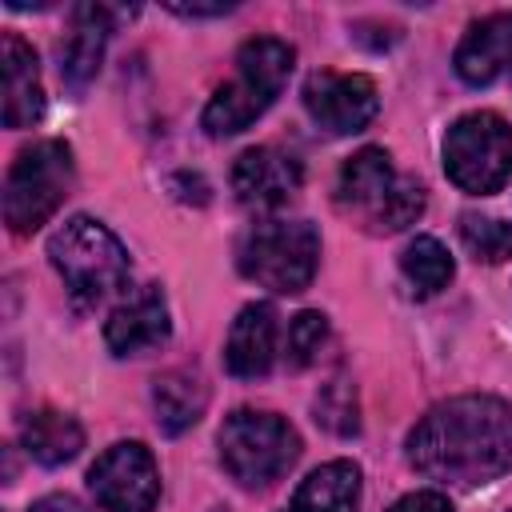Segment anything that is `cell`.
<instances>
[{
    "mask_svg": "<svg viewBox=\"0 0 512 512\" xmlns=\"http://www.w3.org/2000/svg\"><path fill=\"white\" fill-rule=\"evenodd\" d=\"M328 340V316L324 312H300L288 324V364L308 368Z\"/></svg>",
    "mask_w": 512,
    "mask_h": 512,
    "instance_id": "23",
    "label": "cell"
},
{
    "mask_svg": "<svg viewBox=\"0 0 512 512\" xmlns=\"http://www.w3.org/2000/svg\"><path fill=\"white\" fill-rule=\"evenodd\" d=\"M48 260L80 308H96L120 296L132 276L124 244L92 216L64 220L48 240Z\"/></svg>",
    "mask_w": 512,
    "mask_h": 512,
    "instance_id": "3",
    "label": "cell"
},
{
    "mask_svg": "<svg viewBox=\"0 0 512 512\" xmlns=\"http://www.w3.org/2000/svg\"><path fill=\"white\" fill-rule=\"evenodd\" d=\"M320 264V232L308 220H264L240 244V272L268 292L296 296Z\"/></svg>",
    "mask_w": 512,
    "mask_h": 512,
    "instance_id": "6",
    "label": "cell"
},
{
    "mask_svg": "<svg viewBox=\"0 0 512 512\" xmlns=\"http://www.w3.org/2000/svg\"><path fill=\"white\" fill-rule=\"evenodd\" d=\"M420 212H424V188H420L412 176H400V180L392 184V192L380 200V208H376L368 220H372L380 232H400V228L416 224Z\"/></svg>",
    "mask_w": 512,
    "mask_h": 512,
    "instance_id": "22",
    "label": "cell"
},
{
    "mask_svg": "<svg viewBox=\"0 0 512 512\" xmlns=\"http://www.w3.org/2000/svg\"><path fill=\"white\" fill-rule=\"evenodd\" d=\"M172 12H180V16H220V12H232V4H212V8H204V4H172Z\"/></svg>",
    "mask_w": 512,
    "mask_h": 512,
    "instance_id": "27",
    "label": "cell"
},
{
    "mask_svg": "<svg viewBox=\"0 0 512 512\" xmlns=\"http://www.w3.org/2000/svg\"><path fill=\"white\" fill-rule=\"evenodd\" d=\"M88 488L104 512H152L160 496V468L140 440H120L100 452Z\"/></svg>",
    "mask_w": 512,
    "mask_h": 512,
    "instance_id": "8",
    "label": "cell"
},
{
    "mask_svg": "<svg viewBox=\"0 0 512 512\" xmlns=\"http://www.w3.org/2000/svg\"><path fill=\"white\" fill-rule=\"evenodd\" d=\"M360 504V468L352 460H328L304 476L284 512H356Z\"/></svg>",
    "mask_w": 512,
    "mask_h": 512,
    "instance_id": "17",
    "label": "cell"
},
{
    "mask_svg": "<svg viewBox=\"0 0 512 512\" xmlns=\"http://www.w3.org/2000/svg\"><path fill=\"white\" fill-rule=\"evenodd\" d=\"M400 272H404V280L420 292V296H436L440 288H448V280H452V256H448V248L436 240V236H416L404 252H400Z\"/></svg>",
    "mask_w": 512,
    "mask_h": 512,
    "instance_id": "20",
    "label": "cell"
},
{
    "mask_svg": "<svg viewBox=\"0 0 512 512\" xmlns=\"http://www.w3.org/2000/svg\"><path fill=\"white\" fill-rule=\"evenodd\" d=\"M460 240L484 264H500L512 256V224L500 216H476V212L460 216Z\"/></svg>",
    "mask_w": 512,
    "mask_h": 512,
    "instance_id": "21",
    "label": "cell"
},
{
    "mask_svg": "<svg viewBox=\"0 0 512 512\" xmlns=\"http://www.w3.org/2000/svg\"><path fill=\"white\" fill-rule=\"evenodd\" d=\"M152 408H156V424L168 432V436H180L188 432L204 408H208V384L188 372V368H172L164 376H156L152 384Z\"/></svg>",
    "mask_w": 512,
    "mask_h": 512,
    "instance_id": "18",
    "label": "cell"
},
{
    "mask_svg": "<svg viewBox=\"0 0 512 512\" xmlns=\"http://www.w3.org/2000/svg\"><path fill=\"white\" fill-rule=\"evenodd\" d=\"M408 460L436 484L480 488L512 468V404L500 396H452L412 428Z\"/></svg>",
    "mask_w": 512,
    "mask_h": 512,
    "instance_id": "1",
    "label": "cell"
},
{
    "mask_svg": "<svg viewBox=\"0 0 512 512\" xmlns=\"http://www.w3.org/2000/svg\"><path fill=\"white\" fill-rule=\"evenodd\" d=\"M0 56H4V124L32 128L44 116V84H40L36 52L16 32H8Z\"/></svg>",
    "mask_w": 512,
    "mask_h": 512,
    "instance_id": "15",
    "label": "cell"
},
{
    "mask_svg": "<svg viewBox=\"0 0 512 512\" xmlns=\"http://www.w3.org/2000/svg\"><path fill=\"white\" fill-rule=\"evenodd\" d=\"M172 320H168V304L160 296V288H144L132 300H124L108 324H104V340L112 348V356H140L152 352L168 340Z\"/></svg>",
    "mask_w": 512,
    "mask_h": 512,
    "instance_id": "11",
    "label": "cell"
},
{
    "mask_svg": "<svg viewBox=\"0 0 512 512\" xmlns=\"http://www.w3.org/2000/svg\"><path fill=\"white\" fill-rule=\"evenodd\" d=\"M304 108L328 136H352L372 124L380 112L376 80L364 72H312L304 80Z\"/></svg>",
    "mask_w": 512,
    "mask_h": 512,
    "instance_id": "9",
    "label": "cell"
},
{
    "mask_svg": "<svg viewBox=\"0 0 512 512\" xmlns=\"http://www.w3.org/2000/svg\"><path fill=\"white\" fill-rule=\"evenodd\" d=\"M300 180H304V172H300L296 156H288L272 144L248 148L232 164V192L244 208H256V212H272V208L288 204L300 192Z\"/></svg>",
    "mask_w": 512,
    "mask_h": 512,
    "instance_id": "10",
    "label": "cell"
},
{
    "mask_svg": "<svg viewBox=\"0 0 512 512\" xmlns=\"http://www.w3.org/2000/svg\"><path fill=\"white\" fill-rule=\"evenodd\" d=\"M316 420H320L324 428L340 432V436L356 432V428H360V420H356V392H352V384L332 380V384L316 396Z\"/></svg>",
    "mask_w": 512,
    "mask_h": 512,
    "instance_id": "24",
    "label": "cell"
},
{
    "mask_svg": "<svg viewBox=\"0 0 512 512\" xmlns=\"http://www.w3.org/2000/svg\"><path fill=\"white\" fill-rule=\"evenodd\" d=\"M72 176H76V164L64 140L28 144L12 160L4 180V224L16 236H28L40 224H48L64 204V196L72 192Z\"/></svg>",
    "mask_w": 512,
    "mask_h": 512,
    "instance_id": "5",
    "label": "cell"
},
{
    "mask_svg": "<svg viewBox=\"0 0 512 512\" xmlns=\"http://www.w3.org/2000/svg\"><path fill=\"white\" fill-rule=\"evenodd\" d=\"M444 172L468 196H492L512 180V124L496 112H468L444 136Z\"/></svg>",
    "mask_w": 512,
    "mask_h": 512,
    "instance_id": "7",
    "label": "cell"
},
{
    "mask_svg": "<svg viewBox=\"0 0 512 512\" xmlns=\"http://www.w3.org/2000/svg\"><path fill=\"white\" fill-rule=\"evenodd\" d=\"M456 76L464 84H492L504 68H512V12H496L476 20L456 44Z\"/></svg>",
    "mask_w": 512,
    "mask_h": 512,
    "instance_id": "12",
    "label": "cell"
},
{
    "mask_svg": "<svg viewBox=\"0 0 512 512\" xmlns=\"http://www.w3.org/2000/svg\"><path fill=\"white\" fill-rule=\"evenodd\" d=\"M296 52L276 36H256L236 52V76L220 84L200 116L208 136H236L260 120L292 76Z\"/></svg>",
    "mask_w": 512,
    "mask_h": 512,
    "instance_id": "2",
    "label": "cell"
},
{
    "mask_svg": "<svg viewBox=\"0 0 512 512\" xmlns=\"http://www.w3.org/2000/svg\"><path fill=\"white\" fill-rule=\"evenodd\" d=\"M396 180H400V172L392 168V156L384 148H360L356 156L344 160V168L336 176V200L344 208L372 216Z\"/></svg>",
    "mask_w": 512,
    "mask_h": 512,
    "instance_id": "16",
    "label": "cell"
},
{
    "mask_svg": "<svg viewBox=\"0 0 512 512\" xmlns=\"http://www.w3.org/2000/svg\"><path fill=\"white\" fill-rule=\"evenodd\" d=\"M272 360H276V308L272 304L240 308L224 344L228 372L240 380H260L272 372Z\"/></svg>",
    "mask_w": 512,
    "mask_h": 512,
    "instance_id": "13",
    "label": "cell"
},
{
    "mask_svg": "<svg viewBox=\"0 0 512 512\" xmlns=\"http://www.w3.org/2000/svg\"><path fill=\"white\" fill-rule=\"evenodd\" d=\"M388 512H452V504H448V496H440V492H408V496H400Z\"/></svg>",
    "mask_w": 512,
    "mask_h": 512,
    "instance_id": "25",
    "label": "cell"
},
{
    "mask_svg": "<svg viewBox=\"0 0 512 512\" xmlns=\"http://www.w3.org/2000/svg\"><path fill=\"white\" fill-rule=\"evenodd\" d=\"M108 36H112V12L108 8L80 4L72 12V32L60 44V76H64L68 88L84 92L96 80L100 60H104V48H108Z\"/></svg>",
    "mask_w": 512,
    "mask_h": 512,
    "instance_id": "14",
    "label": "cell"
},
{
    "mask_svg": "<svg viewBox=\"0 0 512 512\" xmlns=\"http://www.w3.org/2000/svg\"><path fill=\"white\" fill-rule=\"evenodd\" d=\"M220 464L240 488H268L300 460L296 428L276 412L236 408L220 424Z\"/></svg>",
    "mask_w": 512,
    "mask_h": 512,
    "instance_id": "4",
    "label": "cell"
},
{
    "mask_svg": "<svg viewBox=\"0 0 512 512\" xmlns=\"http://www.w3.org/2000/svg\"><path fill=\"white\" fill-rule=\"evenodd\" d=\"M20 440H24V448H28L32 460L56 468V464H68V460L80 456V448H84V428H80L76 416H68V412L36 408V412L24 416Z\"/></svg>",
    "mask_w": 512,
    "mask_h": 512,
    "instance_id": "19",
    "label": "cell"
},
{
    "mask_svg": "<svg viewBox=\"0 0 512 512\" xmlns=\"http://www.w3.org/2000/svg\"><path fill=\"white\" fill-rule=\"evenodd\" d=\"M28 512H84V504L76 496H68V492H52V496H40Z\"/></svg>",
    "mask_w": 512,
    "mask_h": 512,
    "instance_id": "26",
    "label": "cell"
}]
</instances>
